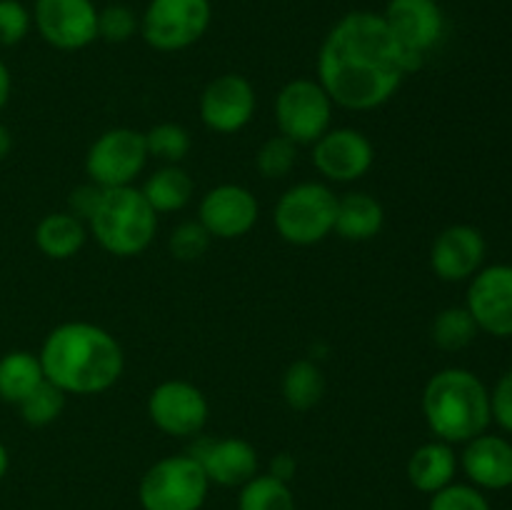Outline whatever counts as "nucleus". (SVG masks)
<instances>
[{"label": "nucleus", "instance_id": "f257e3e1", "mask_svg": "<svg viewBox=\"0 0 512 510\" xmlns=\"http://www.w3.org/2000/svg\"><path fill=\"white\" fill-rule=\"evenodd\" d=\"M423 60L400 45L375 10H350L333 23L318 50V83L333 105L355 113L383 108Z\"/></svg>", "mask_w": 512, "mask_h": 510}, {"label": "nucleus", "instance_id": "f03ea898", "mask_svg": "<svg viewBox=\"0 0 512 510\" xmlns=\"http://www.w3.org/2000/svg\"><path fill=\"white\" fill-rule=\"evenodd\" d=\"M45 380L65 395H100L125 370V355L110 330L88 320H68L45 335L40 345Z\"/></svg>", "mask_w": 512, "mask_h": 510}, {"label": "nucleus", "instance_id": "7ed1b4c3", "mask_svg": "<svg viewBox=\"0 0 512 510\" xmlns=\"http://www.w3.org/2000/svg\"><path fill=\"white\" fill-rule=\"evenodd\" d=\"M423 415L435 438L465 445L493 423L488 385L468 368L438 370L423 388Z\"/></svg>", "mask_w": 512, "mask_h": 510}, {"label": "nucleus", "instance_id": "20e7f679", "mask_svg": "<svg viewBox=\"0 0 512 510\" xmlns=\"http://www.w3.org/2000/svg\"><path fill=\"white\" fill-rule=\"evenodd\" d=\"M88 233L105 253L135 258L145 253L158 233V213L135 185L103 190L98 210L88 220Z\"/></svg>", "mask_w": 512, "mask_h": 510}, {"label": "nucleus", "instance_id": "39448f33", "mask_svg": "<svg viewBox=\"0 0 512 510\" xmlns=\"http://www.w3.org/2000/svg\"><path fill=\"white\" fill-rule=\"evenodd\" d=\"M338 195L328 183L303 180L285 190L273 210V225L280 238L298 248L323 243L335 228Z\"/></svg>", "mask_w": 512, "mask_h": 510}, {"label": "nucleus", "instance_id": "423d86ee", "mask_svg": "<svg viewBox=\"0 0 512 510\" xmlns=\"http://www.w3.org/2000/svg\"><path fill=\"white\" fill-rule=\"evenodd\" d=\"M208 493V475L188 453L155 460L138 485V500L143 510H200L208 500Z\"/></svg>", "mask_w": 512, "mask_h": 510}, {"label": "nucleus", "instance_id": "0eeeda50", "mask_svg": "<svg viewBox=\"0 0 512 510\" xmlns=\"http://www.w3.org/2000/svg\"><path fill=\"white\" fill-rule=\"evenodd\" d=\"M210 23V0H148L140 15V35L158 53H180L193 48Z\"/></svg>", "mask_w": 512, "mask_h": 510}, {"label": "nucleus", "instance_id": "6e6552de", "mask_svg": "<svg viewBox=\"0 0 512 510\" xmlns=\"http://www.w3.org/2000/svg\"><path fill=\"white\" fill-rule=\"evenodd\" d=\"M333 100L315 78H295L275 95L278 133L295 145H313L333 128Z\"/></svg>", "mask_w": 512, "mask_h": 510}, {"label": "nucleus", "instance_id": "1a4fd4ad", "mask_svg": "<svg viewBox=\"0 0 512 510\" xmlns=\"http://www.w3.org/2000/svg\"><path fill=\"white\" fill-rule=\"evenodd\" d=\"M145 133L135 128H110L90 143L85 153V173L90 183L108 188H125L138 180L148 163Z\"/></svg>", "mask_w": 512, "mask_h": 510}, {"label": "nucleus", "instance_id": "9d476101", "mask_svg": "<svg viewBox=\"0 0 512 510\" xmlns=\"http://www.w3.org/2000/svg\"><path fill=\"white\" fill-rule=\"evenodd\" d=\"M210 405L203 390L188 380H163L148 395V418L170 438H195L208 423Z\"/></svg>", "mask_w": 512, "mask_h": 510}, {"label": "nucleus", "instance_id": "9b49d317", "mask_svg": "<svg viewBox=\"0 0 512 510\" xmlns=\"http://www.w3.org/2000/svg\"><path fill=\"white\" fill-rule=\"evenodd\" d=\"M33 25L55 50H83L98 40V8L93 0H35Z\"/></svg>", "mask_w": 512, "mask_h": 510}, {"label": "nucleus", "instance_id": "f8f14e48", "mask_svg": "<svg viewBox=\"0 0 512 510\" xmlns=\"http://www.w3.org/2000/svg\"><path fill=\"white\" fill-rule=\"evenodd\" d=\"M465 308L478 330L493 338H512V265H483L470 278Z\"/></svg>", "mask_w": 512, "mask_h": 510}, {"label": "nucleus", "instance_id": "ddd939ff", "mask_svg": "<svg viewBox=\"0 0 512 510\" xmlns=\"http://www.w3.org/2000/svg\"><path fill=\"white\" fill-rule=\"evenodd\" d=\"M258 98L245 75L223 73L210 80L200 93L198 113L208 130L220 135L240 133L253 120Z\"/></svg>", "mask_w": 512, "mask_h": 510}, {"label": "nucleus", "instance_id": "4468645a", "mask_svg": "<svg viewBox=\"0 0 512 510\" xmlns=\"http://www.w3.org/2000/svg\"><path fill=\"white\" fill-rule=\"evenodd\" d=\"M380 15L400 45L423 63L443 43L448 30L445 10L438 0H388Z\"/></svg>", "mask_w": 512, "mask_h": 510}, {"label": "nucleus", "instance_id": "2eb2a0df", "mask_svg": "<svg viewBox=\"0 0 512 510\" xmlns=\"http://www.w3.org/2000/svg\"><path fill=\"white\" fill-rule=\"evenodd\" d=\"M375 163V148L358 128H330L313 143V165L328 183H355Z\"/></svg>", "mask_w": 512, "mask_h": 510}, {"label": "nucleus", "instance_id": "dca6fc26", "mask_svg": "<svg viewBox=\"0 0 512 510\" xmlns=\"http://www.w3.org/2000/svg\"><path fill=\"white\" fill-rule=\"evenodd\" d=\"M260 218V205L253 190L238 183H223L210 188L200 198L198 220L210 238L235 240L248 235Z\"/></svg>", "mask_w": 512, "mask_h": 510}, {"label": "nucleus", "instance_id": "f3484780", "mask_svg": "<svg viewBox=\"0 0 512 510\" xmlns=\"http://www.w3.org/2000/svg\"><path fill=\"white\" fill-rule=\"evenodd\" d=\"M188 455H193L208 475L210 485L220 488H240L258 475V450L245 438H208L195 435Z\"/></svg>", "mask_w": 512, "mask_h": 510}, {"label": "nucleus", "instance_id": "a211bd4d", "mask_svg": "<svg viewBox=\"0 0 512 510\" xmlns=\"http://www.w3.org/2000/svg\"><path fill=\"white\" fill-rule=\"evenodd\" d=\"M485 253H488V243L475 225H448L433 240L430 268L445 283H463L483 268Z\"/></svg>", "mask_w": 512, "mask_h": 510}, {"label": "nucleus", "instance_id": "6ab92c4d", "mask_svg": "<svg viewBox=\"0 0 512 510\" xmlns=\"http://www.w3.org/2000/svg\"><path fill=\"white\" fill-rule=\"evenodd\" d=\"M458 463L468 483L483 493L512 488V443L505 435H493L488 430L475 435L465 443Z\"/></svg>", "mask_w": 512, "mask_h": 510}, {"label": "nucleus", "instance_id": "aec40b11", "mask_svg": "<svg viewBox=\"0 0 512 510\" xmlns=\"http://www.w3.org/2000/svg\"><path fill=\"white\" fill-rule=\"evenodd\" d=\"M458 468V453H455L453 445L435 438L413 450V455L408 458L405 473H408L410 485H413L418 493L433 495L438 493V490L448 488L450 483H455Z\"/></svg>", "mask_w": 512, "mask_h": 510}, {"label": "nucleus", "instance_id": "412c9836", "mask_svg": "<svg viewBox=\"0 0 512 510\" xmlns=\"http://www.w3.org/2000/svg\"><path fill=\"white\" fill-rule=\"evenodd\" d=\"M385 225V210L375 195L355 190L338 198V210H335V228L333 233L348 243H365L380 235Z\"/></svg>", "mask_w": 512, "mask_h": 510}, {"label": "nucleus", "instance_id": "4be33fe9", "mask_svg": "<svg viewBox=\"0 0 512 510\" xmlns=\"http://www.w3.org/2000/svg\"><path fill=\"white\" fill-rule=\"evenodd\" d=\"M88 240V223L68 210L48 213L35 225V245L50 260H70L83 250Z\"/></svg>", "mask_w": 512, "mask_h": 510}, {"label": "nucleus", "instance_id": "5701e85b", "mask_svg": "<svg viewBox=\"0 0 512 510\" xmlns=\"http://www.w3.org/2000/svg\"><path fill=\"white\" fill-rule=\"evenodd\" d=\"M140 193L150 203L155 213H178L193 200L195 183L188 170L180 165H163L145 178Z\"/></svg>", "mask_w": 512, "mask_h": 510}, {"label": "nucleus", "instance_id": "b1692460", "mask_svg": "<svg viewBox=\"0 0 512 510\" xmlns=\"http://www.w3.org/2000/svg\"><path fill=\"white\" fill-rule=\"evenodd\" d=\"M45 380L40 358L30 350H10L0 358V400L18 405Z\"/></svg>", "mask_w": 512, "mask_h": 510}, {"label": "nucleus", "instance_id": "393cba45", "mask_svg": "<svg viewBox=\"0 0 512 510\" xmlns=\"http://www.w3.org/2000/svg\"><path fill=\"white\" fill-rule=\"evenodd\" d=\"M325 375L310 358L293 360L283 373V400L295 413H308L323 400Z\"/></svg>", "mask_w": 512, "mask_h": 510}, {"label": "nucleus", "instance_id": "a878e982", "mask_svg": "<svg viewBox=\"0 0 512 510\" xmlns=\"http://www.w3.org/2000/svg\"><path fill=\"white\" fill-rule=\"evenodd\" d=\"M238 510H298L290 483L263 473L240 485Z\"/></svg>", "mask_w": 512, "mask_h": 510}, {"label": "nucleus", "instance_id": "bb28decb", "mask_svg": "<svg viewBox=\"0 0 512 510\" xmlns=\"http://www.w3.org/2000/svg\"><path fill=\"white\" fill-rule=\"evenodd\" d=\"M478 325H475L473 315L468 313L465 305H453L435 315L433 325H430V338L440 350L448 353H458V350L468 348L475 338H478Z\"/></svg>", "mask_w": 512, "mask_h": 510}, {"label": "nucleus", "instance_id": "cd10ccee", "mask_svg": "<svg viewBox=\"0 0 512 510\" xmlns=\"http://www.w3.org/2000/svg\"><path fill=\"white\" fill-rule=\"evenodd\" d=\"M145 145H148L150 158L163 160L165 165H180L188 158L193 148L190 130L180 123H158L145 133Z\"/></svg>", "mask_w": 512, "mask_h": 510}, {"label": "nucleus", "instance_id": "c85d7f7f", "mask_svg": "<svg viewBox=\"0 0 512 510\" xmlns=\"http://www.w3.org/2000/svg\"><path fill=\"white\" fill-rule=\"evenodd\" d=\"M65 408V393L55 388L50 380H43L23 403H18L20 418L30 425V428H45V425L55 423L63 415Z\"/></svg>", "mask_w": 512, "mask_h": 510}, {"label": "nucleus", "instance_id": "c756f323", "mask_svg": "<svg viewBox=\"0 0 512 510\" xmlns=\"http://www.w3.org/2000/svg\"><path fill=\"white\" fill-rule=\"evenodd\" d=\"M298 163V145L285 135H270L255 155V168L265 180L288 178Z\"/></svg>", "mask_w": 512, "mask_h": 510}, {"label": "nucleus", "instance_id": "7c9ffc66", "mask_svg": "<svg viewBox=\"0 0 512 510\" xmlns=\"http://www.w3.org/2000/svg\"><path fill=\"white\" fill-rule=\"evenodd\" d=\"M135 33H140V18L125 3H110L98 8V40L110 45L128 43Z\"/></svg>", "mask_w": 512, "mask_h": 510}, {"label": "nucleus", "instance_id": "2f4dec72", "mask_svg": "<svg viewBox=\"0 0 512 510\" xmlns=\"http://www.w3.org/2000/svg\"><path fill=\"white\" fill-rule=\"evenodd\" d=\"M210 243H213V238H210V233L203 228L200 220H183V223L170 230L168 250L175 260L190 263V260L203 258L208 253Z\"/></svg>", "mask_w": 512, "mask_h": 510}, {"label": "nucleus", "instance_id": "473e14b6", "mask_svg": "<svg viewBox=\"0 0 512 510\" xmlns=\"http://www.w3.org/2000/svg\"><path fill=\"white\" fill-rule=\"evenodd\" d=\"M428 510H493L488 495L470 483H450L430 495Z\"/></svg>", "mask_w": 512, "mask_h": 510}, {"label": "nucleus", "instance_id": "72a5a7b5", "mask_svg": "<svg viewBox=\"0 0 512 510\" xmlns=\"http://www.w3.org/2000/svg\"><path fill=\"white\" fill-rule=\"evenodd\" d=\"M33 13L20 0H0V48H13L28 38Z\"/></svg>", "mask_w": 512, "mask_h": 510}, {"label": "nucleus", "instance_id": "f704fd0d", "mask_svg": "<svg viewBox=\"0 0 512 510\" xmlns=\"http://www.w3.org/2000/svg\"><path fill=\"white\" fill-rule=\"evenodd\" d=\"M490 418L500 430L512 435V370L503 373L490 390Z\"/></svg>", "mask_w": 512, "mask_h": 510}, {"label": "nucleus", "instance_id": "c9c22d12", "mask_svg": "<svg viewBox=\"0 0 512 510\" xmlns=\"http://www.w3.org/2000/svg\"><path fill=\"white\" fill-rule=\"evenodd\" d=\"M100 198H103V188L95 183H83L78 188L70 190L68 195V213H73L75 218H80L83 223H88L93 218V213L98 210Z\"/></svg>", "mask_w": 512, "mask_h": 510}, {"label": "nucleus", "instance_id": "e433bc0d", "mask_svg": "<svg viewBox=\"0 0 512 510\" xmlns=\"http://www.w3.org/2000/svg\"><path fill=\"white\" fill-rule=\"evenodd\" d=\"M295 473H298V460H295L290 453H278L273 460H270L268 475H273V478L283 480V483H290V480L295 478Z\"/></svg>", "mask_w": 512, "mask_h": 510}, {"label": "nucleus", "instance_id": "4c0bfd02", "mask_svg": "<svg viewBox=\"0 0 512 510\" xmlns=\"http://www.w3.org/2000/svg\"><path fill=\"white\" fill-rule=\"evenodd\" d=\"M10 90H13V78H10L8 65L0 58V110H3L5 103L10 100Z\"/></svg>", "mask_w": 512, "mask_h": 510}, {"label": "nucleus", "instance_id": "58836bf2", "mask_svg": "<svg viewBox=\"0 0 512 510\" xmlns=\"http://www.w3.org/2000/svg\"><path fill=\"white\" fill-rule=\"evenodd\" d=\"M10 150H13V135H10L8 125L0 123V163H3V160L8 158Z\"/></svg>", "mask_w": 512, "mask_h": 510}, {"label": "nucleus", "instance_id": "ea45409f", "mask_svg": "<svg viewBox=\"0 0 512 510\" xmlns=\"http://www.w3.org/2000/svg\"><path fill=\"white\" fill-rule=\"evenodd\" d=\"M10 468V455H8V448H5L3 443H0V480L5 478V473H8Z\"/></svg>", "mask_w": 512, "mask_h": 510}]
</instances>
